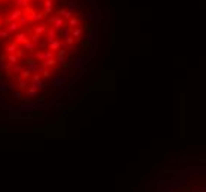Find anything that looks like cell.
Segmentation results:
<instances>
[{"instance_id": "6da1fadb", "label": "cell", "mask_w": 206, "mask_h": 192, "mask_svg": "<svg viewBox=\"0 0 206 192\" xmlns=\"http://www.w3.org/2000/svg\"><path fill=\"white\" fill-rule=\"evenodd\" d=\"M34 109V102H27V104H22L21 105V111L22 112H30Z\"/></svg>"}]
</instances>
